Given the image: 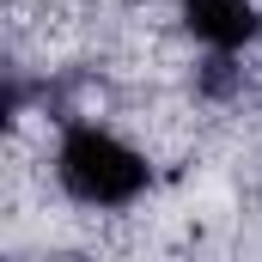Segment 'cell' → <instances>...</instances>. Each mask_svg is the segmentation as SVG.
Instances as JSON below:
<instances>
[{"label": "cell", "mask_w": 262, "mask_h": 262, "mask_svg": "<svg viewBox=\"0 0 262 262\" xmlns=\"http://www.w3.org/2000/svg\"><path fill=\"white\" fill-rule=\"evenodd\" d=\"M49 177L73 207L85 213H134L140 201L159 189V165L146 146H134L122 128L98 122V116H67L55 128L49 152Z\"/></svg>", "instance_id": "1"}, {"label": "cell", "mask_w": 262, "mask_h": 262, "mask_svg": "<svg viewBox=\"0 0 262 262\" xmlns=\"http://www.w3.org/2000/svg\"><path fill=\"white\" fill-rule=\"evenodd\" d=\"M177 31L195 49H256L262 43V0H177Z\"/></svg>", "instance_id": "2"}, {"label": "cell", "mask_w": 262, "mask_h": 262, "mask_svg": "<svg viewBox=\"0 0 262 262\" xmlns=\"http://www.w3.org/2000/svg\"><path fill=\"white\" fill-rule=\"evenodd\" d=\"M189 98H195L201 110H238V104L250 98V67H244V55L207 49V55L189 67Z\"/></svg>", "instance_id": "3"}]
</instances>
